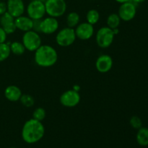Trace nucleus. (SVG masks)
<instances>
[{
    "label": "nucleus",
    "mask_w": 148,
    "mask_h": 148,
    "mask_svg": "<svg viewBox=\"0 0 148 148\" xmlns=\"http://www.w3.org/2000/svg\"><path fill=\"white\" fill-rule=\"evenodd\" d=\"M22 138L27 144H34L40 141L45 134V127L42 121L34 119L27 120L22 128Z\"/></svg>",
    "instance_id": "f257e3e1"
},
{
    "label": "nucleus",
    "mask_w": 148,
    "mask_h": 148,
    "mask_svg": "<svg viewBox=\"0 0 148 148\" xmlns=\"http://www.w3.org/2000/svg\"><path fill=\"white\" fill-rule=\"evenodd\" d=\"M34 60L38 66L51 67L57 62L58 53L50 45H41L35 51Z\"/></svg>",
    "instance_id": "f03ea898"
},
{
    "label": "nucleus",
    "mask_w": 148,
    "mask_h": 148,
    "mask_svg": "<svg viewBox=\"0 0 148 148\" xmlns=\"http://www.w3.org/2000/svg\"><path fill=\"white\" fill-rule=\"evenodd\" d=\"M44 4L46 14L50 17L58 18L64 15L66 11L65 0H46Z\"/></svg>",
    "instance_id": "7ed1b4c3"
},
{
    "label": "nucleus",
    "mask_w": 148,
    "mask_h": 148,
    "mask_svg": "<svg viewBox=\"0 0 148 148\" xmlns=\"http://www.w3.org/2000/svg\"><path fill=\"white\" fill-rule=\"evenodd\" d=\"M22 43L26 50L35 52L42 45V40L39 33L31 30L25 32L22 38Z\"/></svg>",
    "instance_id": "20e7f679"
},
{
    "label": "nucleus",
    "mask_w": 148,
    "mask_h": 148,
    "mask_svg": "<svg viewBox=\"0 0 148 148\" xmlns=\"http://www.w3.org/2000/svg\"><path fill=\"white\" fill-rule=\"evenodd\" d=\"M114 34L112 29L108 27V26L102 27L97 31L96 36H95V40H96L97 45L100 48L102 49H107L114 42Z\"/></svg>",
    "instance_id": "39448f33"
},
{
    "label": "nucleus",
    "mask_w": 148,
    "mask_h": 148,
    "mask_svg": "<svg viewBox=\"0 0 148 148\" xmlns=\"http://www.w3.org/2000/svg\"><path fill=\"white\" fill-rule=\"evenodd\" d=\"M76 38L75 29L66 27L58 32L56 36V42L61 47H68L75 43Z\"/></svg>",
    "instance_id": "423d86ee"
},
{
    "label": "nucleus",
    "mask_w": 148,
    "mask_h": 148,
    "mask_svg": "<svg viewBox=\"0 0 148 148\" xmlns=\"http://www.w3.org/2000/svg\"><path fill=\"white\" fill-rule=\"evenodd\" d=\"M27 16L32 20H42L46 14L45 4L42 1L31 0L26 7Z\"/></svg>",
    "instance_id": "0eeeda50"
},
{
    "label": "nucleus",
    "mask_w": 148,
    "mask_h": 148,
    "mask_svg": "<svg viewBox=\"0 0 148 148\" xmlns=\"http://www.w3.org/2000/svg\"><path fill=\"white\" fill-rule=\"evenodd\" d=\"M80 95L75 90H68L61 95L59 98L60 103L64 107L73 108L77 106L80 102Z\"/></svg>",
    "instance_id": "6e6552de"
},
{
    "label": "nucleus",
    "mask_w": 148,
    "mask_h": 148,
    "mask_svg": "<svg viewBox=\"0 0 148 148\" xmlns=\"http://www.w3.org/2000/svg\"><path fill=\"white\" fill-rule=\"evenodd\" d=\"M117 14L121 20L129 22L132 20L137 14V7L134 3L130 1L121 4Z\"/></svg>",
    "instance_id": "1a4fd4ad"
},
{
    "label": "nucleus",
    "mask_w": 148,
    "mask_h": 148,
    "mask_svg": "<svg viewBox=\"0 0 148 148\" xmlns=\"http://www.w3.org/2000/svg\"><path fill=\"white\" fill-rule=\"evenodd\" d=\"M59 24L57 18L49 16L43 17L40 21V33L45 35H51L56 33L59 29Z\"/></svg>",
    "instance_id": "9d476101"
},
{
    "label": "nucleus",
    "mask_w": 148,
    "mask_h": 148,
    "mask_svg": "<svg viewBox=\"0 0 148 148\" xmlns=\"http://www.w3.org/2000/svg\"><path fill=\"white\" fill-rule=\"evenodd\" d=\"M76 37L82 40H87L90 39L94 35V27L92 25L88 22L79 23L75 29Z\"/></svg>",
    "instance_id": "9b49d317"
},
{
    "label": "nucleus",
    "mask_w": 148,
    "mask_h": 148,
    "mask_svg": "<svg viewBox=\"0 0 148 148\" xmlns=\"http://www.w3.org/2000/svg\"><path fill=\"white\" fill-rule=\"evenodd\" d=\"M7 12L16 18L23 15L25 11V6L23 0H7Z\"/></svg>",
    "instance_id": "f8f14e48"
},
{
    "label": "nucleus",
    "mask_w": 148,
    "mask_h": 148,
    "mask_svg": "<svg viewBox=\"0 0 148 148\" xmlns=\"http://www.w3.org/2000/svg\"><path fill=\"white\" fill-rule=\"evenodd\" d=\"M113 64V59L110 55L101 54L95 62V68L101 73H106L111 70Z\"/></svg>",
    "instance_id": "ddd939ff"
},
{
    "label": "nucleus",
    "mask_w": 148,
    "mask_h": 148,
    "mask_svg": "<svg viewBox=\"0 0 148 148\" xmlns=\"http://www.w3.org/2000/svg\"><path fill=\"white\" fill-rule=\"evenodd\" d=\"M14 19L15 18L7 12L0 16V26L7 35L12 34L17 30Z\"/></svg>",
    "instance_id": "4468645a"
},
{
    "label": "nucleus",
    "mask_w": 148,
    "mask_h": 148,
    "mask_svg": "<svg viewBox=\"0 0 148 148\" xmlns=\"http://www.w3.org/2000/svg\"><path fill=\"white\" fill-rule=\"evenodd\" d=\"M14 23L17 29L21 31L27 32L29 30H33V20H32L28 16L21 15L14 19Z\"/></svg>",
    "instance_id": "2eb2a0df"
},
{
    "label": "nucleus",
    "mask_w": 148,
    "mask_h": 148,
    "mask_svg": "<svg viewBox=\"0 0 148 148\" xmlns=\"http://www.w3.org/2000/svg\"><path fill=\"white\" fill-rule=\"evenodd\" d=\"M22 95L23 93H22L21 90L16 85H10L4 90V96L8 101L11 102H16V101H20Z\"/></svg>",
    "instance_id": "dca6fc26"
},
{
    "label": "nucleus",
    "mask_w": 148,
    "mask_h": 148,
    "mask_svg": "<svg viewBox=\"0 0 148 148\" xmlns=\"http://www.w3.org/2000/svg\"><path fill=\"white\" fill-rule=\"evenodd\" d=\"M137 142L140 146L146 147L148 145V128L142 127L137 131L136 136Z\"/></svg>",
    "instance_id": "f3484780"
},
{
    "label": "nucleus",
    "mask_w": 148,
    "mask_h": 148,
    "mask_svg": "<svg viewBox=\"0 0 148 148\" xmlns=\"http://www.w3.org/2000/svg\"><path fill=\"white\" fill-rule=\"evenodd\" d=\"M79 20H80V17L77 12H69L66 16L67 27L75 28L79 24Z\"/></svg>",
    "instance_id": "a211bd4d"
},
{
    "label": "nucleus",
    "mask_w": 148,
    "mask_h": 148,
    "mask_svg": "<svg viewBox=\"0 0 148 148\" xmlns=\"http://www.w3.org/2000/svg\"><path fill=\"white\" fill-rule=\"evenodd\" d=\"M121 20L118 14H116V13H112V14H109L108 17H107V26L108 27H110L111 29H112V30L116 29L118 28L119 26L121 24Z\"/></svg>",
    "instance_id": "6ab92c4d"
},
{
    "label": "nucleus",
    "mask_w": 148,
    "mask_h": 148,
    "mask_svg": "<svg viewBox=\"0 0 148 148\" xmlns=\"http://www.w3.org/2000/svg\"><path fill=\"white\" fill-rule=\"evenodd\" d=\"M10 50H11V53H12L14 55H17V56L23 55L26 51L24 45L22 42H12L10 44Z\"/></svg>",
    "instance_id": "aec40b11"
},
{
    "label": "nucleus",
    "mask_w": 148,
    "mask_h": 148,
    "mask_svg": "<svg viewBox=\"0 0 148 148\" xmlns=\"http://www.w3.org/2000/svg\"><path fill=\"white\" fill-rule=\"evenodd\" d=\"M86 20L88 23L92 25L98 23V22L100 20V14L98 10H95V9L90 10L87 12Z\"/></svg>",
    "instance_id": "412c9836"
},
{
    "label": "nucleus",
    "mask_w": 148,
    "mask_h": 148,
    "mask_svg": "<svg viewBox=\"0 0 148 148\" xmlns=\"http://www.w3.org/2000/svg\"><path fill=\"white\" fill-rule=\"evenodd\" d=\"M11 53L10 44L6 42L0 43V62L5 61L9 58Z\"/></svg>",
    "instance_id": "4be33fe9"
},
{
    "label": "nucleus",
    "mask_w": 148,
    "mask_h": 148,
    "mask_svg": "<svg viewBox=\"0 0 148 148\" xmlns=\"http://www.w3.org/2000/svg\"><path fill=\"white\" fill-rule=\"evenodd\" d=\"M20 103L23 104L24 106L27 107V108H30L34 105L35 100L32 95H28V94H24L22 95L21 98L20 99Z\"/></svg>",
    "instance_id": "5701e85b"
},
{
    "label": "nucleus",
    "mask_w": 148,
    "mask_h": 148,
    "mask_svg": "<svg viewBox=\"0 0 148 148\" xmlns=\"http://www.w3.org/2000/svg\"><path fill=\"white\" fill-rule=\"evenodd\" d=\"M46 116V112L44 108L39 107L36 108L33 113V119L38 120L39 121H42L45 119Z\"/></svg>",
    "instance_id": "b1692460"
},
{
    "label": "nucleus",
    "mask_w": 148,
    "mask_h": 148,
    "mask_svg": "<svg viewBox=\"0 0 148 148\" xmlns=\"http://www.w3.org/2000/svg\"><path fill=\"white\" fill-rule=\"evenodd\" d=\"M130 124L131 127L135 130H139L143 127V121H142L141 119L137 116H134L130 119Z\"/></svg>",
    "instance_id": "393cba45"
},
{
    "label": "nucleus",
    "mask_w": 148,
    "mask_h": 148,
    "mask_svg": "<svg viewBox=\"0 0 148 148\" xmlns=\"http://www.w3.org/2000/svg\"><path fill=\"white\" fill-rule=\"evenodd\" d=\"M40 21L41 20H33V30L37 32V33H40Z\"/></svg>",
    "instance_id": "a878e982"
},
{
    "label": "nucleus",
    "mask_w": 148,
    "mask_h": 148,
    "mask_svg": "<svg viewBox=\"0 0 148 148\" xmlns=\"http://www.w3.org/2000/svg\"><path fill=\"white\" fill-rule=\"evenodd\" d=\"M7 34L5 33L2 27L0 26V43H4L7 40Z\"/></svg>",
    "instance_id": "bb28decb"
},
{
    "label": "nucleus",
    "mask_w": 148,
    "mask_h": 148,
    "mask_svg": "<svg viewBox=\"0 0 148 148\" xmlns=\"http://www.w3.org/2000/svg\"><path fill=\"white\" fill-rule=\"evenodd\" d=\"M7 12V3L4 1H0V16L4 14Z\"/></svg>",
    "instance_id": "cd10ccee"
},
{
    "label": "nucleus",
    "mask_w": 148,
    "mask_h": 148,
    "mask_svg": "<svg viewBox=\"0 0 148 148\" xmlns=\"http://www.w3.org/2000/svg\"><path fill=\"white\" fill-rule=\"evenodd\" d=\"M130 1H132V2L134 3L135 4H140V3L144 2L145 0H130Z\"/></svg>",
    "instance_id": "c85d7f7f"
},
{
    "label": "nucleus",
    "mask_w": 148,
    "mask_h": 148,
    "mask_svg": "<svg viewBox=\"0 0 148 148\" xmlns=\"http://www.w3.org/2000/svg\"><path fill=\"white\" fill-rule=\"evenodd\" d=\"M116 2L118 3H120V4H122V3H124V2H127V1H130V0H115Z\"/></svg>",
    "instance_id": "c756f323"
},
{
    "label": "nucleus",
    "mask_w": 148,
    "mask_h": 148,
    "mask_svg": "<svg viewBox=\"0 0 148 148\" xmlns=\"http://www.w3.org/2000/svg\"><path fill=\"white\" fill-rule=\"evenodd\" d=\"M36 1H42V2L45 3V1H46V0H36Z\"/></svg>",
    "instance_id": "7c9ffc66"
},
{
    "label": "nucleus",
    "mask_w": 148,
    "mask_h": 148,
    "mask_svg": "<svg viewBox=\"0 0 148 148\" xmlns=\"http://www.w3.org/2000/svg\"><path fill=\"white\" fill-rule=\"evenodd\" d=\"M10 148H17V147H10Z\"/></svg>",
    "instance_id": "2f4dec72"
},
{
    "label": "nucleus",
    "mask_w": 148,
    "mask_h": 148,
    "mask_svg": "<svg viewBox=\"0 0 148 148\" xmlns=\"http://www.w3.org/2000/svg\"><path fill=\"white\" fill-rule=\"evenodd\" d=\"M0 1H1V0H0Z\"/></svg>",
    "instance_id": "473e14b6"
}]
</instances>
